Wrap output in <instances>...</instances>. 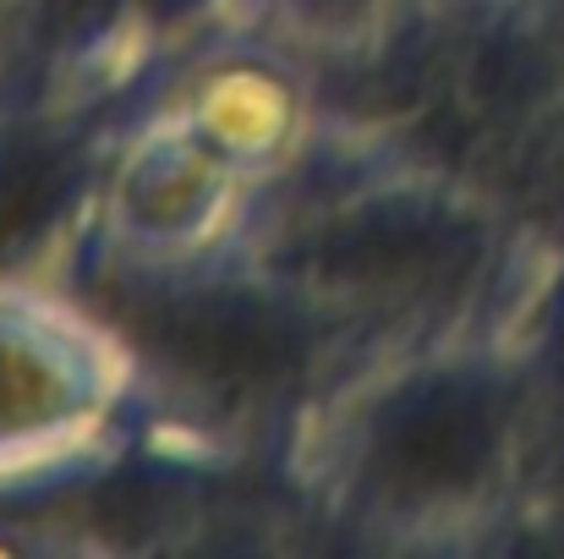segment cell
<instances>
[{
	"label": "cell",
	"mask_w": 564,
	"mask_h": 559,
	"mask_svg": "<svg viewBox=\"0 0 564 559\" xmlns=\"http://www.w3.org/2000/svg\"><path fill=\"white\" fill-rule=\"evenodd\" d=\"M291 121H296L291 88L258 66L208 77V88L197 99V132L219 154H236V160H258V154L280 149L291 138Z\"/></svg>",
	"instance_id": "cell-1"
}]
</instances>
